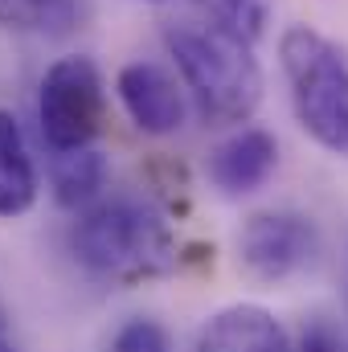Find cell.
<instances>
[{
    "instance_id": "cell-1",
    "label": "cell",
    "mask_w": 348,
    "mask_h": 352,
    "mask_svg": "<svg viewBox=\"0 0 348 352\" xmlns=\"http://www.w3.org/2000/svg\"><path fill=\"white\" fill-rule=\"evenodd\" d=\"M164 45L205 119L246 123L254 115L262 98V70L246 37L193 12L164 25Z\"/></svg>"
},
{
    "instance_id": "cell-2",
    "label": "cell",
    "mask_w": 348,
    "mask_h": 352,
    "mask_svg": "<svg viewBox=\"0 0 348 352\" xmlns=\"http://www.w3.org/2000/svg\"><path fill=\"white\" fill-rule=\"evenodd\" d=\"M70 246L87 270L115 283L160 278L176 266V238L164 213L140 197L98 201L74 226Z\"/></svg>"
},
{
    "instance_id": "cell-3",
    "label": "cell",
    "mask_w": 348,
    "mask_h": 352,
    "mask_svg": "<svg viewBox=\"0 0 348 352\" xmlns=\"http://www.w3.org/2000/svg\"><path fill=\"white\" fill-rule=\"evenodd\" d=\"M279 62L299 127L320 148L348 156V54L324 33L291 25L279 37Z\"/></svg>"
},
{
    "instance_id": "cell-4",
    "label": "cell",
    "mask_w": 348,
    "mask_h": 352,
    "mask_svg": "<svg viewBox=\"0 0 348 352\" xmlns=\"http://www.w3.org/2000/svg\"><path fill=\"white\" fill-rule=\"evenodd\" d=\"M41 135L54 152H78L102 131V74L98 66L74 54L45 70L37 94Z\"/></svg>"
},
{
    "instance_id": "cell-5",
    "label": "cell",
    "mask_w": 348,
    "mask_h": 352,
    "mask_svg": "<svg viewBox=\"0 0 348 352\" xmlns=\"http://www.w3.org/2000/svg\"><path fill=\"white\" fill-rule=\"evenodd\" d=\"M320 234L299 213H254L238 234V258L259 278H287L316 258Z\"/></svg>"
},
{
    "instance_id": "cell-6",
    "label": "cell",
    "mask_w": 348,
    "mask_h": 352,
    "mask_svg": "<svg viewBox=\"0 0 348 352\" xmlns=\"http://www.w3.org/2000/svg\"><path fill=\"white\" fill-rule=\"evenodd\" d=\"M119 102L144 135H173L184 123V94L156 62H127L115 78Z\"/></svg>"
},
{
    "instance_id": "cell-7",
    "label": "cell",
    "mask_w": 348,
    "mask_h": 352,
    "mask_svg": "<svg viewBox=\"0 0 348 352\" xmlns=\"http://www.w3.org/2000/svg\"><path fill=\"white\" fill-rule=\"evenodd\" d=\"M274 164H279L274 135L262 131V127H242L238 135L221 140L209 152L205 173H209V180L226 197H242V192H254L259 184H266V176L274 173Z\"/></svg>"
},
{
    "instance_id": "cell-8",
    "label": "cell",
    "mask_w": 348,
    "mask_h": 352,
    "mask_svg": "<svg viewBox=\"0 0 348 352\" xmlns=\"http://www.w3.org/2000/svg\"><path fill=\"white\" fill-rule=\"evenodd\" d=\"M197 352H291V340L266 307L238 303V307L217 311L201 328Z\"/></svg>"
},
{
    "instance_id": "cell-9",
    "label": "cell",
    "mask_w": 348,
    "mask_h": 352,
    "mask_svg": "<svg viewBox=\"0 0 348 352\" xmlns=\"http://www.w3.org/2000/svg\"><path fill=\"white\" fill-rule=\"evenodd\" d=\"M37 205V168L12 111H0V217H21Z\"/></svg>"
},
{
    "instance_id": "cell-10",
    "label": "cell",
    "mask_w": 348,
    "mask_h": 352,
    "mask_svg": "<svg viewBox=\"0 0 348 352\" xmlns=\"http://www.w3.org/2000/svg\"><path fill=\"white\" fill-rule=\"evenodd\" d=\"M50 180H54V197L66 209L90 205L102 184H107V156L98 148H78V152H54L50 164Z\"/></svg>"
},
{
    "instance_id": "cell-11",
    "label": "cell",
    "mask_w": 348,
    "mask_h": 352,
    "mask_svg": "<svg viewBox=\"0 0 348 352\" xmlns=\"http://www.w3.org/2000/svg\"><path fill=\"white\" fill-rule=\"evenodd\" d=\"M78 21V0H0V29L66 37Z\"/></svg>"
},
{
    "instance_id": "cell-12",
    "label": "cell",
    "mask_w": 348,
    "mask_h": 352,
    "mask_svg": "<svg viewBox=\"0 0 348 352\" xmlns=\"http://www.w3.org/2000/svg\"><path fill=\"white\" fill-rule=\"evenodd\" d=\"M201 16L217 21L221 29L246 37L250 45L262 37L266 21H270V0H193Z\"/></svg>"
},
{
    "instance_id": "cell-13",
    "label": "cell",
    "mask_w": 348,
    "mask_h": 352,
    "mask_svg": "<svg viewBox=\"0 0 348 352\" xmlns=\"http://www.w3.org/2000/svg\"><path fill=\"white\" fill-rule=\"evenodd\" d=\"M111 352H168V332L156 320H127L115 332Z\"/></svg>"
},
{
    "instance_id": "cell-14",
    "label": "cell",
    "mask_w": 348,
    "mask_h": 352,
    "mask_svg": "<svg viewBox=\"0 0 348 352\" xmlns=\"http://www.w3.org/2000/svg\"><path fill=\"white\" fill-rule=\"evenodd\" d=\"M299 352H345V340H340V332H336L328 320H312V324L303 328Z\"/></svg>"
},
{
    "instance_id": "cell-15",
    "label": "cell",
    "mask_w": 348,
    "mask_h": 352,
    "mask_svg": "<svg viewBox=\"0 0 348 352\" xmlns=\"http://www.w3.org/2000/svg\"><path fill=\"white\" fill-rule=\"evenodd\" d=\"M0 352H12V344H8V340H4V336H0Z\"/></svg>"
}]
</instances>
